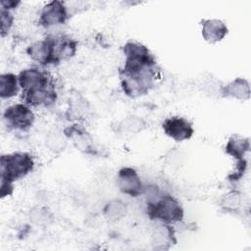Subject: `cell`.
Segmentation results:
<instances>
[{
  "mask_svg": "<svg viewBox=\"0 0 251 251\" xmlns=\"http://www.w3.org/2000/svg\"><path fill=\"white\" fill-rule=\"evenodd\" d=\"M123 51L126 60L123 68L120 70V75L138 74L157 67L154 55L142 43L129 40L123 47Z\"/></svg>",
  "mask_w": 251,
  "mask_h": 251,
  "instance_id": "cell-3",
  "label": "cell"
},
{
  "mask_svg": "<svg viewBox=\"0 0 251 251\" xmlns=\"http://www.w3.org/2000/svg\"><path fill=\"white\" fill-rule=\"evenodd\" d=\"M29 220L36 226H48L53 222L52 212L43 206H35L28 213Z\"/></svg>",
  "mask_w": 251,
  "mask_h": 251,
  "instance_id": "cell-19",
  "label": "cell"
},
{
  "mask_svg": "<svg viewBox=\"0 0 251 251\" xmlns=\"http://www.w3.org/2000/svg\"><path fill=\"white\" fill-rule=\"evenodd\" d=\"M146 127V123L138 116H128L120 124V129L126 133H137Z\"/></svg>",
  "mask_w": 251,
  "mask_h": 251,
  "instance_id": "cell-20",
  "label": "cell"
},
{
  "mask_svg": "<svg viewBox=\"0 0 251 251\" xmlns=\"http://www.w3.org/2000/svg\"><path fill=\"white\" fill-rule=\"evenodd\" d=\"M202 36L209 43H217L222 41L228 33L226 24L217 19H207L201 21Z\"/></svg>",
  "mask_w": 251,
  "mask_h": 251,
  "instance_id": "cell-13",
  "label": "cell"
},
{
  "mask_svg": "<svg viewBox=\"0 0 251 251\" xmlns=\"http://www.w3.org/2000/svg\"><path fill=\"white\" fill-rule=\"evenodd\" d=\"M69 19L68 8L63 1L53 0L45 4L39 14L38 24L43 27L63 25Z\"/></svg>",
  "mask_w": 251,
  "mask_h": 251,
  "instance_id": "cell-9",
  "label": "cell"
},
{
  "mask_svg": "<svg viewBox=\"0 0 251 251\" xmlns=\"http://www.w3.org/2000/svg\"><path fill=\"white\" fill-rule=\"evenodd\" d=\"M1 182L14 183L25 177L34 168V160L27 152H14L2 155L0 160Z\"/></svg>",
  "mask_w": 251,
  "mask_h": 251,
  "instance_id": "cell-4",
  "label": "cell"
},
{
  "mask_svg": "<svg viewBox=\"0 0 251 251\" xmlns=\"http://www.w3.org/2000/svg\"><path fill=\"white\" fill-rule=\"evenodd\" d=\"M0 16H1V36L4 37L6 34H8V32L10 31L13 25L14 17L11 11L3 8H1Z\"/></svg>",
  "mask_w": 251,
  "mask_h": 251,
  "instance_id": "cell-24",
  "label": "cell"
},
{
  "mask_svg": "<svg viewBox=\"0 0 251 251\" xmlns=\"http://www.w3.org/2000/svg\"><path fill=\"white\" fill-rule=\"evenodd\" d=\"M250 149V141L249 138H245L239 135H232L229 137L226 142L225 151L227 155L231 156L237 161L236 171L240 173H244L247 163L245 160V156Z\"/></svg>",
  "mask_w": 251,
  "mask_h": 251,
  "instance_id": "cell-11",
  "label": "cell"
},
{
  "mask_svg": "<svg viewBox=\"0 0 251 251\" xmlns=\"http://www.w3.org/2000/svg\"><path fill=\"white\" fill-rule=\"evenodd\" d=\"M127 213V206L120 199H112L108 201L103 208V214L108 221L118 222L126 217Z\"/></svg>",
  "mask_w": 251,
  "mask_h": 251,
  "instance_id": "cell-18",
  "label": "cell"
},
{
  "mask_svg": "<svg viewBox=\"0 0 251 251\" xmlns=\"http://www.w3.org/2000/svg\"><path fill=\"white\" fill-rule=\"evenodd\" d=\"M20 4H21L20 1H15V0H2V1L0 2L1 8L6 9V10H9V11H11V10L17 8Z\"/></svg>",
  "mask_w": 251,
  "mask_h": 251,
  "instance_id": "cell-25",
  "label": "cell"
},
{
  "mask_svg": "<svg viewBox=\"0 0 251 251\" xmlns=\"http://www.w3.org/2000/svg\"><path fill=\"white\" fill-rule=\"evenodd\" d=\"M117 183L121 192L130 197H138L144 194L145 185L133 168H122L118 173Z\"/></svg>",
  "mask_w": 251,
  "mask_h": 251,
  "instance_id": "cell-8",
  "label": "cell"
},
{
  "mask_svg": "<svg viewBox=\"0 0 251 251\" xmlns=\"http://www.w3.org/2000/svg\"><path fill=\"white\" fill-rule=\"evenodd\" d=\"M69 111L71 112V117L74 119H82L88 113V106L81 98H75L70 102Z\"/></svg>",
  "mask_w": 251,
  "mask_h": 251,
  "instance_id": "cell-23",
  "label": "cell"
},
{
  "mask_svg": "<svg viewBox=\"0 0 251 251\" xmlns=\"http://www.w3.org/2000/svg\"><path fill=\"white\" fill-rule=\"evenodd\" d=\"M67 137L65 133L58 130H53L46 136V146L53 152H60L65 149L67 145Z\"/></svg>",
  "mask_w": 251,
  "mask_h": 251,
  "instance_id": "cell-21",
  "label": "cell"
},
{
  "mask_svg": "<svg viewBox=\"0 0 251 251\" xmlns=\"http://www.w3.org/2000/svg\"><path fill=\"white\" fill-rule=\"evenodd\" d=\"M66 137L74 143L75 148L86 154H94L96 151L91 135L79 125H73L63 131Z\"/></svg>",
  "mask_w": 251,
  "mask_h": 251,
  "instance_id": "cell-12",
  "label": "cell"
},
{
  "mask_svg": "<svg viewBox=\"0 0 251 251\" xmlns=\"http://www.w3.org/2000/svg\"><path fill=\"white\" fill-rule=\"evenodd\" d=\"M23 103L29 107H50L57 101L53 76L39 68H27L18 75Z\"/></svg>",
  "mask_w": 251,
  "mask_h": 251,
  "instance_id": "cell-1",
  "label": "cell"
},
{
  "mask_svg": "<svg viewBox=\"0 0 251 251\" xmlns=\"http://www.w3.org/2000/svg\"><path fill=\"white\" fill-rule=\"evenodd\" d=\"M162 127L167 136L177 142L190 139L194 133L192 124L187 119L179 116L166 119L162 124Z\"/></svg>",
  "mask_w": 251,
  "mask_h": 251,
  "instance_id": "cell-10",
  "label": "cell"
},
{
  "mask_svg": "<svg viewBox=\"0 0 251 251\" xmlns=\"http://www.w3.org/2000/svg\"><path fill=\"white\" fill-rule=\"evenodd\" d=\"M222 93L225 97L246 100L250 96V85L245 78L237 77L225 85L222 89Z\"/></svg>",
  "mask_w": 251,
  "mask_h": 251,
  "instance_id": "cell-15",
  "label": "cell"
},
{
  "mask_svg": "<svg viewBox=\"0 0 251 251\" xmlns=\"http://www.w3.org/2000/svg\"><path fill=\"white\" fill-rule=\"evenodd\" d=\"M20 89L18 75L12 73H6L0 75V97L2 99H10L16 96Z\"/></svg>",
  "mask_w": 251,
  "mask_h": 251,
  "instance_id": "cell-17",
  "label": "cell"
},
{
  "mask_svg": "<svg viewBox=\"0 0 251 251\" xmlns=\"http://www.w3.org/2000/svg\"><path fill=\"white\" fill-rule=\"evenodd\" d=\"M35 120L30 107L25 103L9 106L3 113V121L9 129L27 131Z\"/></svg>",
  "mask_w": 251,
  "mask_h": 251,
  "instance_id": "cell-6",
  "label": "cell"
},
{
  "mask_svg": "<svg viewBox=\"0 0 251 251\" xmlns=\"http://www.w3.org/2000/svg\"><path fill=\"white\" fill-rule=\"evenodd\" d=\"M175 241V233L171 225L161 223L153 232L154 248L167 249Z\"/></svg>",
  "mask_w": 251,
  "mask_h": 251,
  "instance_id": "cell-16",
  "label": "cell"
},
{
  "mask_svg": "<svg viewBox=\"0 0 251 251\" xmlns=\"http://www.w3.org/2000/svg\"><path fill=\"white\" fill-rule=\"evenodd\" d=\"M241 195L237 191H230L224 196L222 200V207L226 211H236L241 205Z\"/></svg>",
  "mask_w": 251,
  "mask_h": 251,
  "instance_id": "cell-22",
  "label": "cell"
},
{
  "mask_svg": "<svg viewBox=\"0 0 251 251\" xmlns=\"http://www.w3.org/2000/svg\"><path fill=\"white\" fill-rule=\"evenodd\" d=\"M146 212L151 220L172 225L183 219L181 204L173 195L163 192L157 186H145Z\"/></svg>",
  "mask_w": 251,
  "mask_h": 251,
  "instance_id": "cell-2",
  "label": "cell"
},
{
  "mask_svg": "<svg viewBox=\"0 0 251 251\" xmlns=\"http://www.w3.org/2000/svg\"><path fill=\"white\" fill-rule=\"evenodd\" d=\"M52 50V64L58 65L75 56L77 48V41L65 33L47 35Z\"/></svg>",
  "mask_w": 251,
  "mask_h": 251,
  "instance_id": "cell-7",
  "label": "cell"
},
{
  "mask_svg": "<svg viewBox=\"0 0 251 251\" xmlns=\"http://www.w3.org/2000/svg\"><path fill=\"white\" fill-rule=\"evenodd\" d=\"M28 57L41 66H48L52 64V50L49 38L46 36L44 39L38 40L30 44L26 48Z\"/></svg>",
  "mask_w": 251,
  "mask_h": 251,
  "instance_id": "cell-14",
  "label": "cell"
},
{
  "mask_svg": "<svg viewBox=\"0 0 251 251\" xmlns=\"http://www.w3.org/2000/svg\"><path fill=\"white\" fill-rule=\"evenodd\" d=\"M158 76V67L133 75H120L124 93L128 97H139L147 94L154 86Z\"/></svg>",
  "mask_w": 251,
  "mask_h": 251,
  "instance_id": "cell-5",
  "label": "cell"
}]
</instances>
